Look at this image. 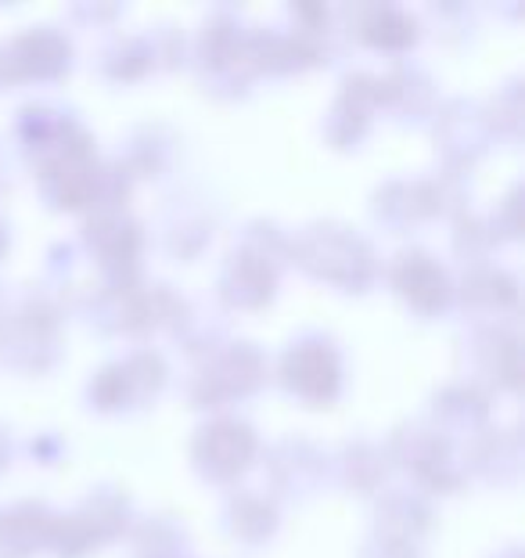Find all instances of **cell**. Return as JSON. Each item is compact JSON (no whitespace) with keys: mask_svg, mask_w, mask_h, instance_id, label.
<instances>
[{"mask_svg":"<svg viewBox=\"0 0 525 558\" xmlns=\"http://www.w3.org/2000/svg\"><path fill=\"white\" fill-rule=\"evenodd\" d=\"M292 383L306 389V393H328L331 386H335V361H331V353L309 347V350H300L292 357V367H289Z\"/></svg>","mask_w":525,"mask_h":558,"instance_id":"6da1fadb","label":"cell"}]
</instances>
